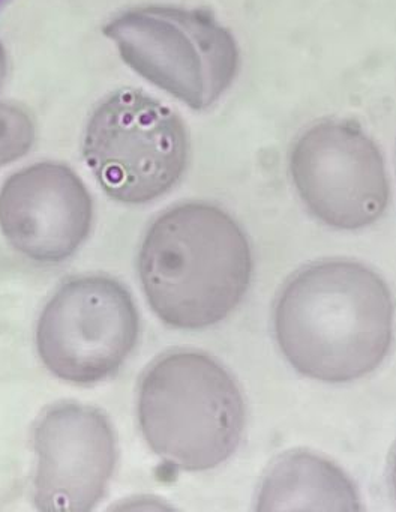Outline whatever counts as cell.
Masks as SVG:
<instances>
[{
	"label": "cell",
	"instance_id": "7a4b0ae2",
	"mask_svg": "<svg viewBox=\"0 0 396 512\" xmlns=\"http://www.w3.org/2000/svg\"><path fill=\"white\" fill-rule=\"evenodd\" d=\"M138 278L162 323L195 331L227 319L252 278L248 238L233 217L210 203L162 212L138 251Z\"/></svg>",
	"mask_w": 396,
	"mask_h": 512
},
{
	"label": "cell",
	"instance_id": "6da1fadb",
	"mask_svg": "<svg viewBox=\"0 0 396 512\" xmlns=\"http://www.w3.org/2000/svg\"><path fill=\"white\" fill-rule=\"evenodd\" d=\"M273 331L282 355L303 376L351 382L374 371L389 352L392 295L362 263H314L282 287Z\"/></svg>",
	"mask_w": 396,
	"mask_h": 512
},
{
	"label": "cell",
	"instance_id": "30bf717a",
	"mask_svg": "<svg viewBox=\"0 0 396 512\" xmlns=\"http://www.w3.org/2000/svg\"><path fill=\"white\" fill-rule=\"evenodd\" d=\"M360 511L356 487L332 461L314 452L290 451L276 458L261 482L257 511Z\"/></svg>",
	"mask_w": 396,
	"mask_h": 512
},
{
	"label": "cell",
	"instance_id": "8fae6325",
	"mask_svg": "<svg viewBox=\"0 0 396 512\" xmlns=\"http://www.w3.org/2000/svg\"><path fill=\"white\" fill-rule=\"evenodd\" d=\"M32 119L20 107L0 101V167L23 157L33 143Z\"/></svg>",
	"mask_w": 396,
	"mask_h": 512
},
{
	"label": "cell",
	"instance_id": "5b68a950",
	"mask_svg": "<svg viewBox=\"0 0 396 512\" xmlns=\"http://www.w3.org/2000/svg\"><path fill=\"white\" fill-rule=\"evenodd\" d=\"M84 163L111 199L144 205L167 194L185 173V124L167 104L140 89L114 91L84 128Z\"/></svg>",
	"mask_w": 396,
	"mask_h": 512
},
{
	"label": "cell",
	"instance_id": "9a60e30c",
	"mask_svg": "<svg viewBox=\"0 0 396 512\" xmlns=\"http://www.w3.org/2000/svg\"><path fill=\"white\" fill-rule=\"evenodd\" d=\"M9 2H11V0H0V11H2L3 8H5L6 5L9 4Z\"/></svg>",
	"mask_w": 396,
	"mask_h": 512
},
{
	"label": "cell",
	"instance_id": "7c38bea8",
	"mask_svg": "<svg viewBox=\"0 0 396 512\" xmlns=\"http://www.w3.org/2000/svg\"><path fill=\"white\" fill-rule=\"evenodd\" d=\"M117 509H168L170 506L162 500L155 497L138 496L123 500L122 505H117Z\"/></svg>",
	"mask_w": 396,
	"mask_h": 512
},
{
	"label": "cell",
	"instance_id": "3957f363",
	"mask_svg": "<svg viewBox=\"0 0 396 512\" xmlns=\"http://www.w3.org/2000/svg\"><path fill=\"white\" fill-rule=\"evenodd\" d=\"M137 415L149 448L186 472H204L228 460L245 427L236 380L197 350L165 353L147 368Z\"/></svg>",
	"mask_w": 396,
	"mask_h": 512
},
{
	"label": "cell",
	"instance_id": "ba28073f",
	"mask_svg": "<svg viewBox=\"0 0 396 512\" xmlns=\"http://www.w3.org/2000/svg\"><path fill=\"white\" fill-rule=\"evenodd\" d=\"M33 500L39 511H92L107 493L117 440L107 416L87 404L48 407L35 425Z\"/></svg>",
	"mask_w": 396,
	"mask_h": 512
},
{
	"label": "cell",
	"instance_id": "277c9868",
	"mask_svg": "<svg viewBox=\"0 0 396 512\" xmlns=\"http://www.w3.org/2000/svg\"><path fill=\"white\" fill-rule=\"evenodd\" d=\"M125 64L192 110L212 107L239 73L233 35L206 10L143 7L107 23Z\"/></svg>",
	"mask_w": 396,
	"mask_h": 512
},
{
	"label": "cell",
	"instance_id": "52a82bcc",
	"mask_svg": "<svg viewBox=\"0 0 396 512\" xmlns=\"http://www.w3.org/2000/svg\"><path fill=\"white\" fill-rule=\"evenodd\" d=\"M290 173L306 208L335 229L371 226L389 203L383 155L351 122L309 128L291 149Z\"/></svg>",
	"mask_w": 396,
	"mask_h": 512
},
{
	"label": "cell",
	"instance_id": "4fadbf2b",
	"mask_svg": "<svg viewBox=\"0 0 396 512\" xmlns=\"http://www.w3.org/2000/svg\"><path fill=\"white\" fill-rule=\"evenodd\" d=\"M389 482L390 488H392L393 497H395L396 500V445L395 448H393L392 454H390Z\"/></svg>",
	"mask_w": 396,
	"mask_h": 512
},
{
	"label": "cell",
	"instance_id": "9c48e42d",
	"mask_svg": "<svg viewBox=\"0 0 396 512\" xmlns=\"http://www.w3.org/2000/svg\"><path fill=\"white\" fill-rule=\"evenodd\" d=\"M92 226V196L65 164H33L0 188V232L33 262H65L80 250Z\"/></svg>",
	"mask_w": 396,
	"mask_h": 512
},
{
	"label": "cell",
	"instance_id": "5bb4252c",
	"mask_svg": "<svg viewBox=\"0 0 396 512\" xmlns=\"http://www.w3.org/2000/svg\"><path fill=\"white\" fill-rule=\"evenodd\" d=\"M6 73H8V58H6L5 49L0 44V89L5 82Z\"/></svg>",
	"mask_w": 396,
	"mask_h": 512
},
{
	"label": "cell",
	"instance_id": "8992f818",
	"mask_svg": "<svg viewBox=\"0 0 396 512\" xmlns=\"http://www.w3.org/2000/svg\"><path fill=\"white\" fill-rule=\"evenodd\" d=\"M140 314L129 290L107 275L65 281L42 308L36 350L44 367L72 385L117 373L137 346Z\"/></svg>",
	"mask_w": 396,
	"mask_h": 512
}]
</instances>
